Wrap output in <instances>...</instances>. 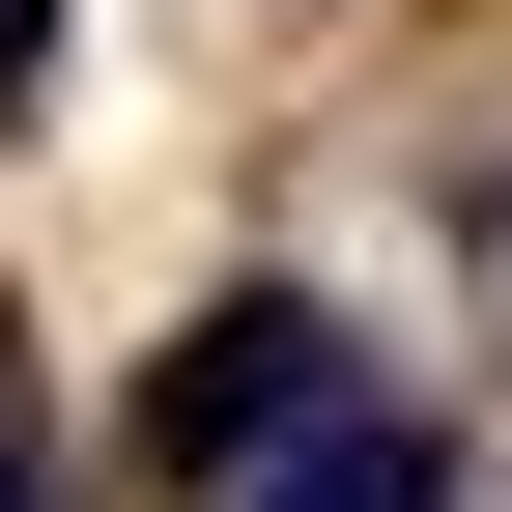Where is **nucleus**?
Here are the masks:
<instances>
[{
  "mask_svg": "<svg viewBox=\"0 0 512 512\" xmlns=\"http://www.w3.org/2000/svg\"><path fill=\"white\" fill-rule=\"evenodd\" d=\"M342 399H370V370H342V313H313V285H228L200 342L143 370V456H200V484H256V456H313Z\"/></svg>",
  "mask_w": 512,
  "mask_h": 512,
  "instance_id": "nucleus-1",
  "label": "nucleus"
},
{
  "mask_svg": "<svg viewBox=\"0 0 512 512\" xmlns=\"http://www.w3.org/2000/svg\"><path fill=\"white\" fill-rule=\"evenodd\" d=\"M256 512H456V456H427L399 399H342L313 456H256Z\"/></svg>",
  "mask_w": 512,
  "mask_h": 512,
  "instance_id": "nucleus-2",
  "label": "nucleus"
},
{
  "mask_svg": "<svg viewBox=\"0 0 512 512\" xmlns=\"http://www.w3.org/2000/svg\"><path fill=\"white\" fill-rule=\"evenodd\" d=\"M0 512H29V342H0Z\"/></svg>",
  "mask_w": 512,
  "mask_h": 512,
  "instance_id": "nucleus-3",
  "label": "nucleus"
},
{
  "mask_svg": "<svg viewBox=\"0 0 512 512\" xmlns=\"http://www.w3.org/2000/svg\"><path fill=\"white\" fill-rule=\"evenodd\" d=\"M0 86H57V0H0Z\"/></svg>",
  "mask_w": 512,
  "mask_h": 512,
  "instance_id": "nucleus-4",
  "label": "nucleus"
}]
</instances>
